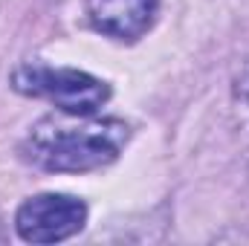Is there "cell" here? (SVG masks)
<instances>
[{
  "instance_id": "1",
  "label": "cell",
  "mask_w": 249,
  "mask_h": 246,
  "mask_svg": "<svg viewBox=\"0 0 249 246\" xmlns=\"http://www.w3.org/2000/svg\"><path fill=\"white\" fill-rule=\"evenodd\" d=\"M127 139L130 127L122 119L58 110L32 124L23 157L50 174H87L116 162Z\"/></svg>"
},
{
  "instance_id": "2",
  "label": "cell",
  "mask_w": 249,
  "mask_h": 246,
  "mask_svg": "<svg viewBox=\"0 0 249 246\" xmlns=\"http://www.w3.org/2000/svg\"><path fill=\"white\" fill-rule=\"evenodd\" d=\"M12 87L23 96L44 99L67 113H96L110 99L107 81L81 70L50 67L41 61L20 64L12 72Z\"/></svg>"
},
{
  "instance_id": "3",
  "label": "cell",
  "mask_w": 249,
  "mask_h": 246,
  "mask_svg": "<svg viewBox=\"0 0 249 246\" xmlns=\"http://www.w3.org/2000/svg\"><path fill=\"white\" fill-rule=\"evenodd\" d=\"M84 223L87 206L72 194H35L15 214V232L26 244H58L78 235Z\"/></svg>"
},
{
  "instance_id": "4",
  "label": "cell",
  "mask_w": 249,
  "mask_h": 246,
  "mask_svg": "<svg viewBox=\"0 0 249 246\" xmlns=\"http://www.w3.org/2000/svg\"><path fill=\"white\" fill-rule=\"evenodd\" d=\"M160 0H87L90 23L113 41H139L157 20Z\"/></svg>"
}]
</instances>
